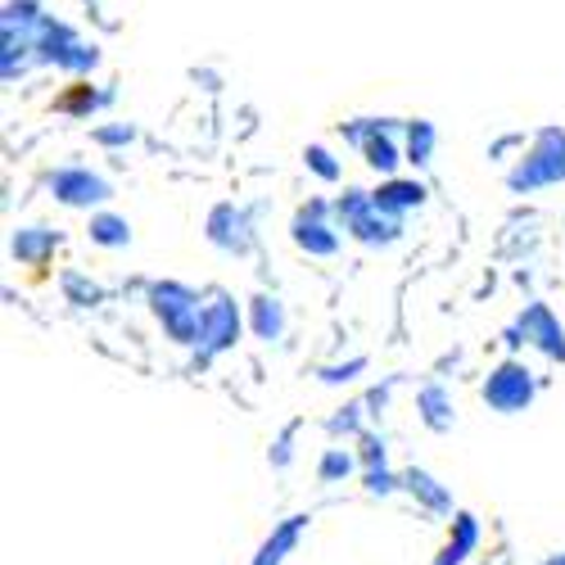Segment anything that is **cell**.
<instances>
[{"label":"cell","mask_w":565,"mask_h":565,"mask_svg":"<svg viewBox=\"0 0 565 565\" xmlns=\"http://www.w3.org/2000/svg\"><path fill=\"white\" fill-rule=\"evenodd\" d=\"M543 565H565V552H556V556H547Z\"/></svg>","instance_id":"cell-32"},{"label":"cell","mask_w":565,"mask_h":565,"mask_svg":"<svg viewBox=\"0 0 565 565\" xmlns=\"http://www.w3.org/2000/svg\"><path fill=\"white\" fill-rule=\"evenodd\" d=\"M394 385H398V375H390L385 385H375V390L366 394V412H371V416H381V412L390 407V394H394Z\"/></svg>","instance_id":"cell-31"},{"label":"cell","mask_w":565,"mask_h":565,"mask_svg":"<svg viewBox=\"0 0 565 565\" xmlns=\"http://www.w3.org/2000/svg\"><path fill=\"white\" fill-rule=\"evenodd\" d=\"M109 100H114L109 90H96L90 82H73V86L64 90V96H60V114H73V118H90L96 109H105Z\"/></svg>","instance_id":"cell-20"},{"label":"cell","mask_w":565,"mask_h":565,"mask_svg":"<svg viewBox=\"0 0 565 565\" xmlns=\"http://www.w3.org/2000/svg\"><path fill=\"white\" fill-rule=\"evenodd\" d=\"M480 547V521L470 511H452V530H448V543L439 547L435 565H466V556Z\"/></svg>","instance_id":"cell-15"},{"label":"cell","mask_w":565,"mask_h":565,"mask_svg":"<svg viewBox=\"0 0 565 565\" xmlns=\"http://www.w3.org/2000/svg\"><path fill=\"white\" fill-rule=\"evenodd\" d=\"M36 64H55V68H64L73 77H86V73H96V64H100V45L82 41L68 23H60L51 14L45 28L36 32Z\"/></svg>","instance_id":"cell-4"},{"label":"cell","mask_w":565,"mask_h":565,"mask_svg":"<svg viewBox=\"0 0 565 565\" xmlns=\"http://www.w3.org/2000/svg\"><path fill=\"white\" fill-rule=\"evenodd\" d=\"M375 204H381L390 217H407L412 209H420V204H426V185H420L416 177H385L381 185H375Z\"/></svg>","instance_id":"cell-12"},{"label":"cell","mask_w":565,"mask_h":565,"mask_svg":"<svg viewBox=\"0 0 565 565\" xmlns=\"http://www.w3.org/2000/svg\"><path fill=\"white\" fill-rule=\"evenodd\" d=\"M51 195L64 204V209H100V204H109L114 200V185H109V177H100V172H90V168H55L51 172Z\"/></svg>","instance_id":"cell-8"},{"label":"cell","mask_w":565,"mask_h":565,"mask_svg":"<svg viewBox=\"0 0 565 565\" xmlns=\"http://www.w3.org/2000/svg\"><path fill=\"white\" fill-rule=\"evenodd\" d=\"M204 235H209L213 249L241 258V254L254 249V217H249V209L213 204V209H209V222H204Z\"/></svg>","instance_id":"cell-10"},{"label":"cell","mask_w":565,"mask_h":565,"mask_svg":"<svg viewBox=\"0 0 565 565\" xmlns=\"http://www.w3.org/2000/svg\"><path fill=\"white\" fill-rule=\"evenodd\" d=\"M136 140V127L131 122H105V127H96V146H105V150H127Z\"/></svg>","instance_id":"cell-27"},{"label":"cell","mask_w":565,"mask_h":565,"mask_svg":"<svg viewBox=\"0 0 565 565\" xmlns=\"http://www.w3.org/2000/svg\"><path fill=\"white\" fill-rule=\"evenodd\" d=\"M398 122L394 118H358L344 122V140L362 150L366 168L381 172V177H398V163H407V154L398 150Z\"/></svg>","instance_id":"cell-5"},{"label":"cell","mask_w":565,"mask_h":565,"mask_svg":"<svg viewBox=\"0 0 565 565\" xmlns=\"http://www.w3.org/2000/svg\"><path fill=\"white\" fill-rule=\"evenodd\" d=\"M55 249H60V231H51V226H19L10 241V254L23 267H45Z\"/></svg>","instance_id":"cell-14"},{"label":"cell","mask_w":565,"mask_h":565,"mask_svg":"<svg viewBox=\"0 0 565 565\" xmlns=\"http://www.w3.org/2000/svg\"><path fill=\"white\" fill-rule=\"evenodd\" d=\"M403 489L426 507L430 515H452V493L430 476V470H420V466H412V470H403Z\"/></svg>","instance_id":"cell-18"},{"label":"cell","mask_w":565,"mask_h":565,"mask_svg":"<svg viewBox=\"0 0 565 565\" xmlns=\"http://www.w3.org/2000/svg\"><path fill=\"white\" fill-rule=\"evenodd\" d=\"M534 394H539L534 371H530L525 362H515V358L498 362V366L489 371V381H484V403H489L498 416H521V412H530Z\"/></svg>","instance_id":"cell-7"},{"label":"cell","mask_w":565,"mask_h":565,"mask_svg":"<svg viewBox=\"0 0 565 565\" xmlns=\"http://www.w3.org/2000/svg\"><path fill=\"white\" fill-rule=\"evenodd\" d=\"M362 484H366L371 498H390L394 489H403V476H394L390 466H371L366 476H362Z\"/></svg>","instance_id":"cell-26"},{"label":"cell","mask_w":565,"mask_h":565,"mask_svg":"<svg viewBox=\"0 0 565 565\" xmlns=\"http://www.w3.org/2000/svg\"><path fill=\"white\" fill-rule=\"evenodd\" d=\"M353 466H358V452H349V448H326L321 461H317V480H321V484H340Z\"/></svg>","instance_id":"cell-23"},{"label":"cell","mask_w":565,"mask_h":565,"mask_svg":"<svg viewBox=\"0 0 565 565\" xmlns=\"http://www.w3.org/2000/svg\"><path fill=\"white\" fill-rule=\"evenodd\" d=\"M64 295L73 299V303H100V286H90V280H82V276H64Z\"/></svg>","instance_id":"cell-30"},{"label":"cell","mask_w":565,"mask_h":565,"mask_svg":"<svg viewBox=\"0 0 565 565\" xmlns=\"http://www.w3.org/2000/svg\"><path fill=\"white\" fill-rule=\"evenodd\" d=\"M362 371H366V358H349V362L321 366V371H317V381H321V385H344V381H358Z\"/></svg>","instance_id":"cell-25"},{"label":"cell","mask_w":565,"mask_h":565,"mask_svg":"<svg viewBox=\"0 0 565 565\" xmlns=\"http://www.w3.org/2000/svg\"><path fill=\"white\" fill-rule=\"evenodd\" d=\"M90 245H100V249H127L131 245V222L118 217V213H90Z\"/></svg>","instance_id":"cell-19"},{"label":"cell","mask_w":565,"mask_h":565,"mask_svg":"<svg viewBox=\"0 0 565 565\" xmlns=\"http://www.w3.org/2000/svg\"><path fill=\"white\" fill-rule=\"evenodd\" d=\"M150 312L159 317L168 340H177L185 349H200L204 299L191 286H181V280H159V286H150Z\"/></svg>","instance_id":"cell-2"},{"label":"cell","mask_w":565,"mask_h":565,"mask_svg":"<svg viewBox=\"0 0 565 565\" xmlns=\"http://www.w3.org/2000/svg\"><path fill=\"white\" fill-rule=\"evenodd\" d=\"M249 331L263 344L286 340V303H280L276 295H254L249 299Z\"/></svg>","instance_id":"cell-16"},{"label":"cell","mask_w":565,"mask_h":565,"mask_svg":"<svg viewBox=\"0 0 565 565\" xmlns=\"http://www.w3.org/2000/svg\"><path fill=\"white\" fill-rule=\"evenodd\" d=\"M507 344H511V349L530 344V349H539L547 362H565V326L556 321V312H552L547 303H525L521 317L507 326Z\"/></svg>","instance_id":"cell-6"},{"label":"cell","mask_w":565,"mask_h":565,"mask_svg":"<svg viewBox=\"0 0 565 565\" xmlns=\"http://www.w3.org/2000/svg\"><path fill=\"white\" fill-rule=\"evenodd\" d=\"M358 461H362V470L385 466V439L375 435V430H362V435H358Z\"/></svg>","instance_id":"cell-29"},{"label":"cell","mask_w":565,"mask_h":565,"mask_svg":"<svg viewBox=\"0 0 565 565\" xmlns=\"http://www.w3.org/2000/svg\"><path fill=\"white\" fill-rule=\"evenodd\" d=\"M547 185H565V127H539L530 150L507 172L511 195H534Z\"/></svg>","instance_id":"cell-1"},{"label":"cell","mask_w":565,"mask_h":565,"mask_svg":"<svg viewBox=\"0 0 565 565\" xmlns=\"http://www.w3.org/2000/svg\"><path fill=\"white\" fill-rule=\"evenodd\" d=\"M366 416H371V412H366V398H353V403H344V407H340L331 420H326V430H331L335 439H340V435H344V439H358Z\"/></svg>","instance_id":"cell-22"},{"label":"cell","mask_w":565,"mask_h":565,"mask_svg":"<svg viewBox=\"0 0 565 565\" xmlns=\"http://www.w3.org/2000/svg\"><path fill=\"white\" fill-rule=\"evenodd\" d=\"M416 416L426 420V430L448 435L457 426V403H452V394L444 385H426V390L416 394Z\"/></svg>","instance_id":"cell-17"},{"label":"cell","mask_w":565,"mask_h":565,"mask_svg":"<svg viewBox=\"0 0 565 565\" xmlns=\"http://www.w3.org/2000/svg\"><path fill=\"white\" fill-rule=\"evenodd\" d=\"M335 222L340 231H349L358 245H398L403 241V217H390L381 204H375L371 191H358V185H349V191L335 200Z\"/></svg>","instance_id":"cell-3"},{"label":"cell","mask_w":565,"mask_h":565,"mask_svg":"<svg viewBox=\"0 0 565 565\" xmlns=\"http://www.w3.org/2000/svg\"><path fill=\"white\" fill-rule=\"evenodd\" d=\"M295 435H299V420H295V426L280 430V435H276V444L267 448V461H271L276 470H286V466L295 461Z\"/></svg>","instance_id":"cell-28"},{"label":"cell","mask_w":565,"mask_h":565,"mask_svg":"<svg viewBox=\"0 0 565 565\" xmlns=\"http://www.w3.org/2000/svg\"><path fill=\"white\" fill-rule=\"evenodd\" d=\"M290 241H295L308 258H335V254H340V222L317 217V213H295Z\"/></svg>","instance_id":"cell-11"},{"label":"cell","mask_w":565,"mask_h":565,"mask_svg":"<svg viewBox=\"0 0 565 565\" xmlns=\"http://www.w3.org/2000/svg\"><path fill=\"white\" fill-rule=\"evenodd\" d=\"M308 534V515H286L267 539H263V547L254 552V561L249 565H286V556L299 547V539Z\"/></svg>","instance_id":"cell-13"},{"label":"cell","mask_w":565,"mask_h":565,"mask_svg":"<svg viewBox=\"0 0 565 565\" xmlns=\"http://www.w3.org/2000/svg\"><path fill=\"white\" fill-rule=\"evenodd\" d=\"M435 122H426V118H412L407 122V131H403V154H407V163H416V168H426L430 159H435Z\"/></svg>","instance_id":"cell-21"},{"label":"cell","mask_w":565,"mask_h":565,"mask_svg":"<svg viewBox=\"0 0 565 565\" xmlns=\"http://www.w3.org/2000/svg\"><path fill=\"white\" fill-rule=\"evenodd\" d=\"M245 321H249V317H241V308H235L231 295H222V290L209 295V303H204V331H200V362H209V358L235 349Z\"/></svg>","instance_id":"cell-9"},{"label":"cell","mask_w":565,"mask_h":565,"mask_svg":"<svg viewBox=\"0 0 565 565\" xmlns=\"http://www.w3.org/2000/svg\"><path fill=\"white\" fill-rule=\"evenodd\" d=\"M303 163H308V172H312L317 181H331V185H335V181L344 177V163H340L331 150H326V146H308V150H303Z\"/></svg>","instance_id":"cell-24"}]
</instances>
